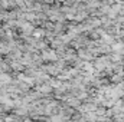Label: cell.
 Wrapping results in <instances>:
<instances>
[{"mask_svg":"<svg viewBox=\"0 0 124 122\" xmlns=\"http://www.w3.org/2000/svg\"><path fill=\"white\" fill-rule=\"evenodd\" d=\"M114 49L116 50H124V45L123 43H117V45H114Z\"/></svg>","mask_w":124,"mask_h":122,"instance_id":"obj_1","label":"cell"}]
</instances>
